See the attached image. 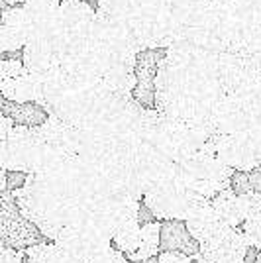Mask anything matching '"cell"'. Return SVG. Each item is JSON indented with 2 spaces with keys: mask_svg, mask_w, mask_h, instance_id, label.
Returning <instances> with one entry per match:
<instances>
[{
  "mask_svg": "<svg viewBox=\"0 0 261 263\" xmlns=\"http://www.w3.org/2000/svg\"><path fill=\"white\" fill-rule=\"evenodd\" d=\"M248 177H250L251 191H259L261 193V163L251 167L250 171H248Z\"/></svg>",
  "mask_w": 261,
  "mask_h": 263,
  "instance_id": "cell-18",
  "label": "cell"
},
{
  "mask_svg": "<svg viewBox=\"0 0 261 263\" xmlns=\"http://www.w3.org/2000/svg\"><path fill=\"white\" fill-rule=\"evenodd\" d=\"M210 206L214 209V212L226 226L239 228L244 224V212H241L239 197L234 195L230 189H224V191H220L218 195L210 198Z\"/></svg>",
  "mask_w": 261,
  "mask_h": 263,
  "instance_id": "cell-9",
  "label": "cell"
},
{
  "mask_svg": "<svg viewBox=\"0 0 261 263\" xmlns=\"http://www.w3.org/2000/svg\"><path fill=\"white\" fill-rule=\"evenodd\" d=\"M40 145L35 126L14 124L10 134L0 142V163L6 171L30 173L33 155Z\"/></svg>",
  "mask_w": 261,
  "mask_h": 263,
  "instance_id": "cell-2",
  "label": "cell"
},
{
  "mask_svg": "<svg viewBox=\"0 0 261 263\" xmlns=\"http://www.w3.org/2000/svg\"><path fill=\"white\" fill-rule=\"evenodd\" d=\"M0 95L8 102H38L42 97V75L24 67L16 77L0 88Z\"/></svg>",
  "mask_w": 261,
  "mask_h": 263,
  "instance_id": "cell-6",
  "label": "cell"
},
{
  "mask_svg": "<svg viewBox=\"0 0 261 263\" xmlns=\"http://www.w3.org/2000/svg\"><path fill=\"white\" fill-rule=\"evenodd\" d=\"M246 248L248 241L241 228L224 226L212 240L200 243L193 259L196 263H244Z\"/></svg>",
  "mask_w": 261,
  "mask_h": 263,
  "instance_id": "cell-3",
  "label": "cell"
},
{
  "mask_svg": "<svg viewBox=\"0 0 261 263\" xmlns=\"http://www.w3.org/2000/svg\"><path fill=\"white\" fill-rule=\"evenodd\" d=\"M241 202V212H244V222L246 220H261V193L259 191H250L239 197Z\"/></svg>",
  "mask_w": 261,
  "mask_h": 263,
  "instance_id": "cell-12",
  "label": "cell"
},
{
  "mask_svg": "<svg viewBox=\"0 0 261 263\" xmlns=\"http://www.w3.org/2000/svg\"><path fill=\"white\" fill-rule=\"evenodd\" d=\"M61 0H26L22 6L30 24V35L57 32L55 20Z\"/></svg>",
  "mask_w": 261,
  "mask_h": 263,
  "instance_id": "cell-7",
  "label": "cell"
},
{
  "mask_svg": "<svg viewBox=\"0 0 261 263\" xmlns=\"http://www.w3.org/2000/svg\"><path fill=\"white\" fill-rule=\"evenodd\" d=\"M185 224H187V228H189V232H191V236H193L198 243L212 240L218 232L226 226L210 204L204 206L202 210H198L195 216L187 218Z\"/></svg>",
  "mask_w": 261,
  "mask_h": 263,
  "instance_id": "cell-8",
  "label": "cell"
},
{
  "mask_svg": "<svg viewBox=\"0 0 261 263\" xmlns=\"http://www.w3.org/2000/svg\"><path fill=\"white\" fill-rule=\"evenodd\" d=\"M12 128H14V120H12L8 114H4V112L0 110V142L10 134Z\"/></svg>",
  "mask_w": 261,
  "mask_h": 263,
  "instance_id": "cell-19",
  "label": "cell"
},
{
  "mask_svg": "<svg viewBox=\"0 0 261 263\" xmlns=\"http://www.w3.org/2000/svg\"><path fill=\"white\" fill-rule=\"evenodd\" d=\"M0 241L14 250H26L33 243L45 241L44 234L28 218H24L14 197L0 193Z\"/></svg>",
  "mask_w": 261,
  "mask_h": 263,
  "instance_id": "cell-1",
  "label": "cell"
},
{
  "mask_svg": "<svg viewBox=\"0 0 261 263\" xmlns=\"http://www.w3.org/2000/svg\"><path fill=\"white\" fill-rule=\"evenodd\" d=\"M6 191V169L0 163V193Z\"/></svg>",
  "mask_w": 261,
  "mask_h": 263,
  "instance_id": "cell-20",
  "label": "cell"
},
{
  "mask_svg": "<svg viewBox=\"0 0 261 263\" xmlns=\"http://www.w3.org/2000/svg\"><path fill=\"white\" fill-rule=\"evenodd\" d=\"M87 2H88V0H87Z\"/></svg>",
  "mask_w": 261,
  "mask_h": 263,
  "instance_id": "cell-23",
  "label": "cell"
},
{
  "mask_svg": "<svg viewBox=\"0 0 261 263\" xmlns=\"http://www.w3.org/2000/svg\"><path fill=\"white\" fill-rule=\"evenodd\" d=\"M4 2H6L8 6H18V4H24L26 0H4Z\"/></svg>",
  "mask_w": 261,
  "mask_h": 263,
  "instance_id": "cell-21",
  "label": "cell"
},
{
  "mask_svg": "<svg viewBox=\"0 0 261 263\" xmlns=\"http://www.w3.org/2000/svg\"><path fill=\"white\" fill-rule=\"evenodd\" d=\"M90 263H130V261H128L126 253H122L118 248H114V246H108L104 252L98 253Z\"/></svg>",
  "mask_w": 261,
  "mask_h": 263,
  "instance_id": "cell-15",
  "label": "cell"
},
{
  "mask_svg": "<svg viewBox=\"0 0 261 263\" xmlns=\"http://www.w3.org/2000/svg\"><path fill=\"white\" fill-rule=\"evenodd\" d=\"M159 253V224L150 222L142 226L140 230V243L136 248V252H132L128 257V261H140L145 257H153Z\"/></svg>",
  "mask_w": 261,
  "mask_h": 263,
  "instance_id": "cell-10",
  "label": "cell"
},
{
  "mask_svg": "<svg viewBox=\"0 0 261 263\" xmlns=\"http://www.w3.org/2000/svg\"><path fill=\"white\" fill-rule=\"evenodd\" d=\"M136 220H138L140 226H145V224H150V222H155L153 212L150 210V206H147L143 200H140V209H138V216H136Z\"/></svg>",
  "mask_w": 261,
  "mask_h": 263,
  "instance_id": "cell-17",
  "label": "cell"
},
{
  "mask_svg": "<svg viewBox=\"0 0 261 263\" xmlns=\"http://www.w3.org/2000/svg\"><path fill=\"white\" fill-rule=\"evenodd\" d=\"M140 230H142V226L138 224V220L120 224L118 228H116V232H114V236H112L114 248H118L120 252L126 253V255L136 252V248L140 243Z\"/></svg>",
  "mask_w": 261,
  "mask_h": 263,
  "instance_id": "cell-11",
  "label": "cell"
},
{
  "mask_svg": "<svg viewBox=\"0 0 261 263\" xmlns=\"http://www.w3.org/2000/svg\"><path fill=\"white\" fill-rule=\"evenodd\" d=\"M230 191L234 193V195H246V193H250L251 191V185H250V177H248V171H238V169H234V173L230 177Z\"/></svg>",
  "mask_w": 261,
  "mask_h": 263,
  "instance_id": "cell-13",
  "label": "cell"
},
{
  "mask_svg": "<svg viewBox=\"0 0 261 263\" xmlns=\"http://www.w3.org/2000/svg\"><path fill=\"white\" fill-rule=\"evenodd\" d=\"M0 53L4 51H16L26 45L30 40V24L26 18L24 6H10L0 14Z\"/></svg>",
  "mask_w": 261,
  "mask_h": 263,
  "instance_id": "cell-4",
  "label": "cell"
},
{
  "mask_svg": "<svg viewBox=\"0 0 261 263\" xmlns=\"http://www.w3.org/2000/svg\"><path fill=\"white\" fill-rule=\"evenodd\" d=\"M200 243L191 236L185 220L169 218L159 224V252H181L185 255H196Z\"/></svg>",
  "mask_w": 261,
  "mask_h": 263,
  "instance_id": "cell-5",
  "label": "cell"
},
{
  "mask_svg": "<svg viewBox=\"0 0 261 263\" xmlns=\"http://www.w3.org/2000/svg\"><path fill=\"white\" fill-rule=\"evenodd\" d=\"M255 263H261V253H259V257H257V259H255Z\"/></svg>",
  "mask_w": 261,
  "mask_h": 263,
  "instance_id": "cell-22",
  "label": "cell"
},
{
  "mask_svg": "<svg viewBox=\"0 0 261 263\" xmlns=\"http://www.w3.org/2000/svg\"><path fill=\"white\" fill-rule=\"evenodd\" d=\"M157 263H196L191 255L181 252H161L157 255Z\"/></svg>",
  "mask_w": 261,
  "mask_h": 263,
  "instance_id": "cell-16",
  "label": "cell"
},
{
  "mask_svg": "<svg viewBox=\"0 0 261 263\" xmlns=\"http://www.w3.org/2000/svg\"><path fill=\"white\" fill-rule=\"evenodd\" d=\"M22 69L24 63L18 61V59H4V61H0V88L16 77Z\"/></svg>",
  "mask_w": 261,
  "mask_h": 263,
  "instance_id": "cell-14",
  "label": "cell"
}]
</instances>
